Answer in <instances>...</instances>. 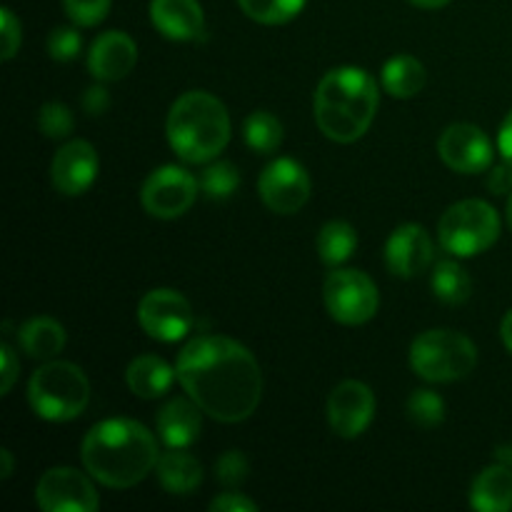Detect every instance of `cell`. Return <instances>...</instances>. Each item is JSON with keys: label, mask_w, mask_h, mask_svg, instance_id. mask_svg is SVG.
Segmentation results:
<instances>
[{"label": "cell", "mask_w": 512, "mask_h": 512, "mask_svg": "<svg viewBox=\"0 0 512 512\" xmlns=\"http://www.w3.org/2000/svg\"><path fill=\"white\" fill-rule=\"evenodd\" d=\"M500 335H503L505 348H508L512 353V310L503 318V325H500Z\"/></svg>", "instance_id": "60d3db41"}, {"label": "cell", "mask_w": 512, "mask_h": 512, "mask_svg": "<svg viewBox=\"0 0 512 512\" xmlns=\"http://www.w3.org/2000/svg\"><path fill=\"white\" fill-rule=\"evenodd\" d=\"M358 248V233L345 220H330L318 233V255L325 265L338 268Z\"/></svg>", "instance_id": "d4e9b609"}, {"label": "cell", "mask_w": 512, "mask_h": 512, "mask_svg": "<svg viewBox=\"0 0 512 512\" xmlns=\"http://www.w3.org/2000/svg\"><path fill=\"white\" fill-rule=\"evenodd\" d=\"M28 400L38 418L50 423H68L88 408L90 383L78 365L48 360L30 378Z\"/></svg>", "instance_id": "5b68a950"}, {"label": "cell", "mask_w": 512, "mask_h": 512, "mask_svg": "<svg viewBox=\"0 0 512 512\" xmlns=\"http://www.w3.org/2000/svg\"><path fill=\"white\" fill-rule=\"evenodd\" d=\"M425 68L413 55H395L383 68V88L393 98H413L423 90Z\"/></svg>", "instance_id": "cb8c5ba5"}, {"label": "cell", "mask_w": 512, "mask_h": 512, "mask_svg": "<svg viewBox=\"0 0 512 512\" xmlns=\"http://www.w3.org/2000/svg\"><path fill=\"white\" fill-rule=\"evenodd\" d=\"M65 13L75 25L93 28L100 20H105L110 10V0H63Z\"/></svg>", "instance_id": "d6a6232c"}, {"label": "cell", "mask_w": 512, "mask_h": 512, "mask_svg": "<svg viewBox=\"0 0 512 512\" xmlns=\"http://www.w3.org/2000/svg\"><path fill=\"white\" fill-rule=\"evenodd\" d=\"M50 175L58 193L83 195L98 175V153L88 140H70L55 153Z\"/></svg>", "instance_id": "9a60e30c"}, {"label": "cell", "mask_w": 512, "mask_h": 512, "mask_svg": "<svg viewBox=\"0 0 512 512\" xmlns=\"http://www.w3.org/2000/svg\"><path fill=\"white\" fill-rule=\"evenodd\" d=\"M323 298L333 320L343 325L368 323L380 305L378 288L360 270H333L325 280Z\"/></svg>", "instance_id": "ba28073f"}, {"label": "cell", "mask_w": 512, "mask_h": 512, "mask_svg": "<svg viewBox=\"0 0 512 512\" xmlns=\"http://www.w3.org/2000/svg\"><path fill=\"white\" fill-rule=\"evenodd\" d=\"M385 263L400 278H415L433 263V240L423 225H400L385 245Z\"/></svg>", "instance_id": "2e32d148"}, {"label": "cell", "mask_w": 512, "mask_h": 512, "mask_svg": "<svg viewBox=\"0 0 512 512\" xmlns=\"http://www.w3.org/2000/svg\"><path fill=\"white\" fill-rule=\"evenodd\" d=\"M413 5H418V8H428V10H435V8H443V5H448L450 0H410Z\"/></svg>", "instance_id": "7bdbcfd3"}, {"label": "cell", "mask_w": 512, "mask_h": 512, "mask_svg": "<svg viewBox=\"0 0 512 512\" xmlns=\"http://www.w3.org/2000/svg\"><path fill=\"white\" fill-rule=\"evenodd\" d=\"M498 145H500V155H503L505 163L512 165V110H510L508 118H505L503 128H500Z\"/></svg>", "instance_id": "ab89813d"}, {"label": "cell", "mask_w": 512, "mask_h": 512, "mask_svg": "<svg viewBox=\"0 0 512 512\" xmlns=\"http://www.w3.org/2000/svg\"><path fill=\"white\" fill-rule=\"evenodd\" d=\"M260 200L278 215H293L308 203L310 178L300 163L290 158L273 160L260 173L258 180Z\"/></svg>", "instance_id": "7c38bea8"}, {"label": "cell", "mask_w": 512, "mask_h": 512, "mask_svg": "<svg viewBox=\"0 0 512 512\" xmlns=\"http://www.w3.org/2000/svg\"><path fill=\"white\" fill-rule=\"evenodd\" d=\"M440 245L450 255L473 258L493 248L500 235L498 210L485 200H460L450 205L438 223Z\"/></svg>", "instance_id": "52a82bcc"}, {"label": "cell", "mask_w": 512, "mask_h": 512, "mask_svg": "<svg viewBox=\"0 0 512 512\" xmlns=\"http://www.w3.org/2000/svg\"><path fill=\"white\" fill-rule=\"evenodd\" d=\"M408 418L418 428H435L445 420V400L435 390H415L408 398Z\"/></svg>", "instance_id": "f546056e"}, {"label": "cell", "mask_w": 512, "mask_h": 512, "mask_svg": "<svg viewBox=\"0 0 512 512\" xmlns=\"http://www.w3.org/2000/svg\"><path fill=\"white\" fill-rule=\"evenodd\" d=\"M498 458L503 460V463H508L510 468H512V445H510V448H503V450H498Z\"/></svg>", "instance_id": "ee69618b"}, {"label": "cell", "mask_w": 512, "mask_h": 512, "mask_svg": "<svg viewBox=\"0 0 512 512\" xmlns=\"http://www.w3.org/2000/svg\"><path fill=\"white\" fill-rule=\"evenodd\" d=\"M170 148L185 163H210L225 150L230 140V115L215 95L190 90L180 95L168 113Z\"/></svg>", "instance_id": "277c9868"}, {"label": "cell", "mask_w": 512, "mask_h": 512, "mask_svg": "<svg viewBox=\"0 0 512 512\" xmlns=\"http://www.w3.org/2000/svg\"><path fill=\"white\" fill-rule=\"evenodd\" d=\"M138 323L160 343H178L193 330L195 315L188 300L170 288L150 290L138 305Z\"/></svg>", "instance_id": "30bf717a"}, {"label": "cell", "mask_w": 512, "mask_h": 512, "mask_svg": "<svg viewBox=\"0 0 512 512\" xmlns=\"http://www.w3.org/2000/svg\"><path fill=\"white\" fill-rule=\"evenodd\" d=\"M438 153L443 163L455 173H483L493 163V145L488 135L470 123H455L440 135Z\"/></svg>", "instance_id": "5bb4252c"}, {"label": "cell", "mask_w": 512, "mask_h": 512, "mask_svg": "<svg viewBox=\"0 0 512 512\" xmlns=\"http://www.w3.org/2000/svg\"><path fill=\"white\" fill-rule=\"evenodd\" d=\"M138 63V48L133 38L120 30H108L100 38H95L93 48L88 55V68L93 78L100 83H115L123 80Z\"/></svg>", "instance_id": "e0dca14e"}, {"label": "cell", "mask_w": 512, "mask_h": 512, "mask_svg": "<svg viewBox=\"0 0 512 512\" xmlns=\"http://www.w3.org/2000/svg\"><path fill=\"white\" fill-rule=\"evenodd\" d=\"M478 365L473 340L455 330H428L410 348V368L428 383H455L468 378Z\"/></svg>", "instance_id": "8992f818"}, {"label": "cell", "mask_w": 512, "mask_h": 512, "mask_svg": "<svg viewBox=\"0 0 512 512\" xmlns=\"http://www.w3.org/2000/svg\"><path fill=\"white\" fill-rule=\"evenodd\" d=\"M155 473L170 495H190L203 483V465L198 458L185 453V448H170L160 455Z\"/></svg>", "instance_id": "44dd1931"}, {"label": "cell", "mask_w": 512, "mask_h": 512, "mask_svg": "<svg viewBox=\"0 0 512 512\" xmlns=\"http://www.w3.org/2000/svg\"><path fill=\"white\" fill-rule=\"evenodd\" d=\"M0 460H3L0 478H10V473H13V455H10V450H0Z\"/></svg>", "instance_id": "b9f144b4"}, {"label": "cell", "mask_w": 512, "mask_h": 512, "mask_svg": "<svg viewBox=\"0 0 512 512\" xmlns=\"http://www.w3.org/2000/svg\"><path fill=\"white\" fill-rule=\"evenodd\" d=\"M80 48H83V38L75 28H68V25H60L50 33L48 38V53L50 58L58 60V63H70V60L78 58Z\"/></svg>", "instance_id": "1f68e13d"}, {"label": "cell", "mask_w": 512, "mask_h": 512, "mask_svg": "<svg viewBox=\"0 0 512 512\" xmlns=\"http://www.w3.org/2000/svg\"><path fill=\"white\" fill-rule=\"evenodd\" d=\"M248 473V458H245L240 450H228V453L215 463V480L223 483L225 488H238V485L248 478Z\"/></svg>", "instance_id": "836d02e7"}, {"label": "cell", "mask_w": 512, "mask_h": 512, "mask_svg": "<svg viewBox=\"0 0 512 512\" xmlns=\"http://www.w3.org/2000/svg\"><path fill=\"white\" fill-rule=\"evenodd\" d=\"M210 510H213V512H253L255 503H253V500L245 498V495L230 490V493L218 495V498L210 503Z\"/></svg>", "instance_id": "8d00e7d4"}, {"label": "cell", "mask_w": 512, "mask_h": 512, "mask_svg": "<svg viewBox=\"0 0 512 512\" xmlns=\"http://www.w3.org/2000/svg\"><path fill=\"white\" fill-rule=\"evenodd\" d=\"M375 415V395L360 380L335 385L328 398V423L340 438H358L368 430Z\"/></svg>", "instance_id": "4fadbf2b"}, {"label": "cell", "mask_w": 512, "mask_h": 512, "mask_svg": "<svg viewBox=\"0 0 512 512\" xmlns=\"http://www.w3.org/2000/svg\"><path fill=\"white\" fill-rule=\"evenodd\" d=\"M198 185L200 180L185 168L163 165L148 175L143 190H140V200L153 218L173 220L193 208L195 198H198Z\"/></svg>", "instance_id": "9c48e42d"}, {"label": "cell", "mask_w": 512, "mask_h": 512, "mask_svg": "<svg viewBox=\"0 0 512 512\" xmlns=\"http://www.w3.org/2000/svg\"><path fill=\"white\" fill-rule=\"evenodd\" d=\"M35 503L45 512H93L98 508V493L80 470L53 468L38 480Z\"/></svg>", "instance_id": "8fae6325"}, {"label": "cell", "mask_w": 512, "mask_h": 512, "mask_svg": "<svg viewBox=\"0 0 512 512\" xmlns=\"http://www.w3.org/2000/svg\"><path fill=\"white\" fill-rule=\"evenodd\" d=\"M245 143L255 150V153H275L283 143V125L275 118L273 113H265V110H255L245 118L243 125Z\"/></svg>", "instance_id": "4316f807"}, {"label": "cell", "mask_w": 512, "mask_h": 512, "mask_svg": "<svg viewBox=\"0 0 512 512\" xmlns=\"http://www.w3.org/2000/svg\"><path fill=\"white\" fill-rule=\"evenodd\" d=\"M83 465L108 488H133L158 465V443L145 425L113 418L93 425L83 440Z\"/></svg>", "instance_id": "7a4b0ae2"}, {"label": "cell", "mask_w": 512, "mask_h": 512, "mask_svg": "<svg viewBox=\"0 0 512 512\" xmlns=\"http://www.w3.org/2000/svg\"><path fill=\"white\" fill-rule=\"evenodd\" d=\"M488 188H490V193H495V195L510 193L512 190V165L510 163L495 165V168L490 170Z\"/></svg>", "instance_id": "f35d334b"}, {"label": "cell", "mask_w": 512, "mask_h": 512, "mask_svg": "<svg viewBox=\"0 0 512 512\" xmlns=\"http://www.w3.org/2000/svg\"><path fill=\"white\" fill-rule=\"evenodd\" d=\"M238 5L255 23L280 25L298 15L305 8V0H238Z\"/></svg>", "instance_id": "83f0119b"}, {"label": "cell", "mask_w": 512, "mask_h": 512, "mask_svg": "<svg viewBox=\"0 0 512 512\" xmlns=\"http://www.w3.org/2000/svg\"><path fill=\"white\" fill-rule=\"evenodd\" d=\"M0 33H3V53H0V58L10 60L20 48V23L13 10H0Z\"/></svg>", "instance_id": "e575fe53"}, {"label": "cell", "mask_w": 512, "mask_h": 512, "mask_svg": "<svg viewBox=\"0 0 512 512\" xmlns=\"http://www.w3.org/2000/svg\"><path fill=\"white\" fill-rule=\"evenodd\" d=\"M433 293L445 305H463L473 293L468 270L455 260H440L433 270Z\"/></svg>", "instance_id": "484cf974"}, {"label": "cell", "mask_w": 512, "mask_h": 512, "mask_svg": "<svg viewBox=\"0 0 512 512\" xmlns=\"http://www.w3.org/2000/svg\"><path fill=\"white\" fill-rule=\"evenodd\" d=\"M470 505L480 512L512 510V468L508 463L490 465L475 478L473 490H470Z\"/></svg>", "instance_id": "ffe728a7"}, {"label": "cell", "mask_w": 512, "mask_h": 512, "mask_svg": "<svg viewBox=\"0 0 512 512\" xmlns=\"http://www.w3.org/2000/svg\"><path fill=\"white\" fill-rule=\"evenodd\" d=\"M150 20L170 40H198L205 33V15L198 0H153Z\"/></svg>", "instance_id": "ac0fdd59"}, {"label": "cell", "mask_w": 512, "mask_h": 512, "mask_svg": "<svg viewBox=\"0 0 512 512\" xmlns=\"http://www.w3.org/2000/svg\"><path fill=\"white\" fill-rule=\"evenodd\" d=\"M180 385L220 423H240L255 413L263 398V373L245 345L225 335L193 338L175 363Z\"/></svg>", "instance_id": "6da1fadb"}, {"label": "cell", "mask_w": 512, "mask_h": 512, "mask_svg": "<svg viewBox=\"0 0 512 512\" xmlns=\"http://www.w3.org/2000/svg\"><path fill=\"white\" fill-rule=\"evenodd\" d=\"M83 108H85V113L93 115V118H98V115L108 113V108H110V93L103 88V85H93V88L85 90V95H83Z\"/></svg>", "instance_id": "74e56055"}, {"label": "cell", "mask_w": 512, "mask_h": 512, "mask_svg": "<svg viewBox=\"0 0 512 512\" xmlns=\"http://www.w3.org/2000/svg\"><path fill=\"white\" fill-rule=\"evenodd\" d=\"M0 360H3V373H0V393L8 395L10 388H13L15 378L20 373V363L15 358V350L10 348L8 343L0 345Z\"/></svg>", "instance_id": "d590c367"}, {"label": "cell", "mask_w": 512, "mask_h": 512, "mask_svg": "<svg viewBox=\"0 0 512 512\" xmlns=\"http://www.w3.org/2000/svg\"><path fill=\"white\" fill-rule=\"evenodd\" d=\"M240 185V173L230 160H215L200 175V190L213 200H225Z\"/></svg>", "instance_id": "f1b7e54d"}, {"label": "cell", "mask_w": 512, "mask_h": 512, "mask_svg": "<svg viewBox=\"0 0 512 512\" xmlns=\"http://www.w3.org/2000/svg\"><path fill=\"white\" fill-rule=\"evenodd\" d=\"M508 223H510V230H512V195H510V203H508Z\"/></svg>", "instance_id": "f6af8a7d"}, {"label": "cell", "mask_w": 512, "mask_h": 512, "mask_svg": "<svg viewBox=\"0 0 512 512\" xmlns=\"http://www.w3.org/2000/svg\"><path fill=\"white\" fill-rule=\"evenodd\" d=\"M20 345L33 360H53L65 348V330L53 318H30L18 330Z\"/></svg>", "instance_id": "603a6c76"}, {"label": "cell", "mask_w": 512, "mask_h": 512, "mask_svg": "<svg viewBox=\"0 0 512 512\" xmlns=\"http://www.w3.org/2000/svg\"><path fill=\"white\" fill-rule=\"evenodd\" d=\"M175 375L178 373H175L165 360H160L158 355H140V358H135L133 363L128 365L125 380H128V388L133 390L138 398L153 400L168 393Z\"/></svg>", "instance_id": "7402d4cb"}, {"label": "cell", "mask_w": 512, "mask_h": 512, "mask_svg": "<svg viewBox=\"0 0 512 512\" xmlns=\"http://www.w3.org/2000/svg\"><path fill=\"white\" fill-rule=\"evenodd\" d=\"M203 408L193 398H173L160 408L155 428L168 448H190L203 430Z\"/></svg>", "instance_id": "d6986e66"}, {"label": "cell", "mask_w": 512, "mask_h": 512, "mask_svg": "<svg viewBox=\"0 0 512 512\" xmlns=\"http://www.w3.org/2000/svg\"><path fill=\"white\" fill-rule=\"evenodd\" d=\"M38 128H40V133H45L48 138H53V140L68 138L75 128V118H73V113H70L68 105L45 103L38 113Z\"/></svg>", "instance_id": "4dcf8cb0"}, {"label": "cell", "mask_w": 512, "mask_h": 512, "mask_svg": "<svg viewBox=\"0 0 512 512\" xmlns=\"http://www.w3.org/2000/svg\"><path fill=\"white\" fill-rule=\"evenodd\" d=\"M378 85L363 68H335L315 90V123L335 143H355L378 113Z\"/></svg>", "instance_id": "3957f363"}]
</instances>
